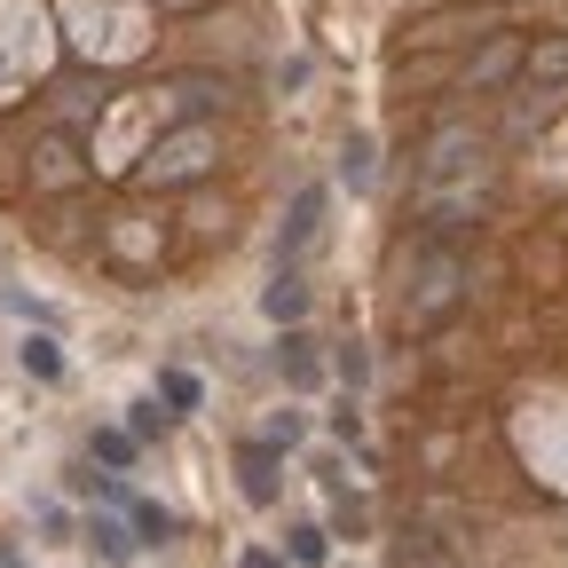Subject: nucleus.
Wrapping results in <instances>:
<instances>
[{
    "mask_svg": "<svg viewBox=\"0 0 568 568\" xmlns=\"http://www.w3.org/2000/svg\"><path fill=\"white\" fill-rule=\"evenodd\" d=\"M237 474H245V497H253V506H276V450H268V443H253V450L237 458Z\"/></svg>",
    "mask_w": 568,
    "mask_h": 568,
    "instance_id": "0eeeda50",
    "label": "nucleus"
},
{
    "mask_svg": "<svg viewBox=\"0 0 568 568\" xmlns=\"http://www.w3.org/2000/svg\"><path fill=\"white\" fill-rule=\"evenodd\" d=\"M514 63H521V55H514L506 40H497V48H481V55H474V88H497V80H506Z\"/></svg>",
    "mask_w": 568,
    "mask_h": 568,
    "instance_id": "2eb2a0df",
    "label": "nucleus"
},
{
    "mask_svg": "<svg viewBox=\"0 0 568 568\" xmlns=\"http://www.w3.org/2000/svg\"><path fill=\"white\" fill-rule=\"evenodd\" d=\"M301 435H308V426H301V410H284V418H276V426H268V450H293V443H301Z\"/></svg>",
    "mask_w": 568,
    "mask_h": 568,
    "instance_id": "aec40b11",
    "label": "nucleus"
},
{
    "mask_svg": "<svg viewBox=\"0 0 568 568\" xmlns=\"http://www.w3.org/2000/svg\"><path fill=\"white\" fill-rule=\"evenodd\" d=\"M276 372L293 379V387H316V379H324V364H316V339H308V332H284V347H276Z\"/></svg>",
    "mask_w": 568,
    "mask_h": 568,
    "instance_id": "39448f33",
    "label": "nucleus"
},
{
    "mask_svg": "<svg viewBox=\"0 0 568 568\" xmlns=\"http://www.w3.org/2000/svg\"><path fill=\"white\" fill-rule=\"evenodd\" d=\"M332 435H339V443H364V418H355V403L332 410Z\"/></svg>",
    "mask_w": 568,
    "mask_h": 568,
    "instance_id": "412c9836",
    "label": "nucleus"
},
{
    "mask_svg": "<svg viewBox=\"0 0 568 568\" xmlns=\"http://www.w3.org/2000/svg\"><path fill=\"white\" fill-rule=\"evenodd\" d=\"M458 293H466V261H458V245H426L418 253V268H410V324H443L450 308H458Z\"/></svg>",
    "mask_w": 568,
    "mask_h": 568,
    "instance_id": "f03ea898",
    "label": "nucleus"
},
{
    "mask_svg": "<svg viewBox=\"0 0 568 568\" xmlns=\"http://www.w3.org/2000/svg\"><path fill=\"white\" fill-rule=\"evenodd\" d=\"M0 568H24V552H17V545H0Z\"/></svg>",
    "mask_w": 568,
    "mask_h": 568,
    "instance_id": "5701e85b",
    "label": "nucleus"
},
{
    "mask_svg": "<svg viewBox=\"0 0 568 568\" xmlns=\"http://www.w3.org/2000/svg\"><path fill=\"white\" fill-rule=\"evenodd\" d=\"M481 159H489V142H481L474 126H458V119L426 134L418 197H426V213H435V230H458L466 213H474V197H481Z\"/></svg>",
    "mask_w": 568,
    "mask_h": 568,
    "instance_id": "f257e3e1",
    "label": "nucleus"
},
{
    "mask_svg": "<svg viewBox=\"0 0 568 568\" xmlns=\"http://www.w3.org/2000/svg\"><path fill=\"white\" fill-rule=\"evenodd\" d=\"M316 230H324V190L308 182V190L293 197V213H284V230H276V253H284V261H293V253H301V245H308Z\"/></svg>",
    "mask_w": 568,
    "mask_h": 568,
    "instance_id": "20e7f679",
    "label": "nucleus"
},
{
    "mask_svg": "<svg viewBox=\"0 0 568 568\" xmlns=\"http://www.w3.org/2000/svg\"><path fill=\"white\" fill-rule=\"evenodd\" d=\"M339 174H347V190H364V182H372V134H347V151H339Z\"/></svg>",
    "mask_w": 568,
    "mask_h": 568,
    "instance_id": "4468645a",
    "label": "nucleus"
},
{
    "mask_svg": "<svg viewBox=\"0 0 568 568\" xmlns=\"http://www.w3.org/2000/svg\"><path fill=\"white\" fill-rule=\"evenodd\" d=\"M95 458H103V466H134V435H119V426H103V435H95Z\"/></svg>",
    "mask_w": 568,
    "mask_h": 568,
    "instance_id": "a211bd4d",
    "label": "nucleus"
},
{
    "mask_svg": "<svg viewBox=\"0 0 568 568\" xmlns=\"http://www.w3.org/2000/svg\"><path fill=\"white\" fill-rule=\"evenodd\" d=\"M40 159H48V166H40V182H55V190H63V182H71V166H63V159H71V142H63V134H48V142H40Z\"/></svg>",
    "mask_w": 568,
    "mask_h": 568,
    "instance_id": "f3484780",
    "label": "nucleus"
},
{
    "mask_svg": "<svg viewBox=\"0 0 568 568\" xmlns=\"http://www.w3.org/2000/svg\"><path fill=\"white\" fill-rule=\"evenodd\" d=\"M213 159H222V142H213V126H182L166 134L151 159H142V182H197Z\"/></svg>",
    "mask_w": 568,
    "mask_h": 568,
    "instance_id": "7ed1b4c3",
    "label": "nucleus"
},
{
    "mask_svg": "<svg viewBox=\"0 0 568 568\" xmlns=\"http://www.w3.org/2000/svg\"><path fill=\"white\" fill-rule=\"evenodd\" d=\"M237 568H293V560H276V552H245Z\"/></svg>",
    "mask_w": 568,
    "mask_h": 568,
    "instance_id": "4be33fe9",
    "label": "nucleus"
},
{
    "mask_svg": "<svg viewBox=\"0 0 568 568\" xmlns=\"http://www.w3.org/2000/svg\"><path fill=\"white\" fill-rule=\"evenodd\" d=\"M261 308H268L276 324H301V316H308V284H301L293 268H284V276L268 284V293H261Z\"/></svg>",
    "mask_w": 568,
    "mask_h": 568,
    "instance_id": "6e6552de",
    "label": "nucleus"
},
{
    "mask_svg": "<svg viewBox=\"0 0 568 568\" xmlns=\"http://www.w3.org/2000/svg\"><path fill=\"white\" fill-rule=\"evenodd\" d=\"M88 545H95L103 560H134V529H126V521H88Z\"/></svg>",
    "mask_w": 568,
    "mask_h": 568,
    "instance_id": "9b49d317",
    "label": "nucleus"
},
{
    "mask_svg": "<svg viewBox=\"0 0 568 568\" xmlns=\"http://www.w3.org/2000/svg\"><path fill=\"white\" fill-rule=\"evenodd\" d=\"M284 552H293V568H316V560L332 552V529H316V521H301L293 537H284Z\"/></svg>",
    "mask_w": 568,
    "mask_h": 568,
    "instance_id": "9d476101",
    "label": "nucleus"
},
{
    "mask_svg": "<svg viewBox=\"0 0 568 568\" xmlns=\"http://www.w3.org/2000/svg\"><path fill=\"white\" fill-rule=\"evenodd\" d=\"M339 379H347V387H364V379H372V355H364V347H355V339L339 347Z\"/></svg>",
    "mask_w": 568,
    "mask_h": 568,
    "instance_id": "6ab92c4d",
    "label": "nucleus"
},
{
    "mask_svg": "<svg viewBox=\"0 0 568 568\" xmlns=\"http://www.w3.org/2000/svg\"><path fill=\"white\" fill-rule=\"evenodd\" d=\"M166 426H174V410H159V403H134V418H126V435H134V443H159Z\"/></svg>",
    "mask_w": 568,
    "mask_h": 568,
    "instance_id": "dca6fc26",
    "label": "nucleus"
},
{
    "mask_svg": "<svg viewBox=\"0 0 568 568\" xmlns=\"http://www.w3.org/2000/svg\"><path fill=\"white\" fill-rule=\"evenodd\" d=\"M159 403H166L174 418H182V410H197V379H190L182 364H174V372H159Z\"/></svg>",
    "mask_w": 568,
    "mask_h": 568,
    "instance_id": "ddd939ff",
    "label": "nucleus"
},
{
    "mask_svg": "<svg viewBox=\"0 0 568 568\" xmlns=\"http://www.w3.org/2000/svg\"><path fill=\"white\" fill-rule=\"evenodd\" d=\"M17 355H24V372H32V379H63V347H55L48 332H32Z\"/></svg>",
    "mask_w": 568,
    "mask_h": 568,
    "instance_id": "1a4fd4ad",
    "label": "nucleus"
},
{
    "mask_svg": "<svg viewBox=\"0 0 568 568\" xmlns=\"http://www.w3.org/2000/svg\"><path fill=\"white\" fill-rule=\"evenodd\" d=\"M529 80H568V32L529 48Z\"/></svg>",
    "mask_w": 568,
    "mask_h": 568,
    "instance_id": "f8f14e48",
    "label": "nucleus"
},
{
    "mask_svg": "<svg viewBox=\"0 0 568 568\" xmlns=\"http://www.w3.org/2000/svg\"><path fill=\"white\" fill-rule=\"evenodd\" d=\"M126 529H134V545H174V514L166 506H151V497H126Z\"/></svg>",
    "mask_w": 568,
    "mask_h": 568,
    "instance_id": "423d86ee",
    "label": "nucleus"
}]
</instances>
